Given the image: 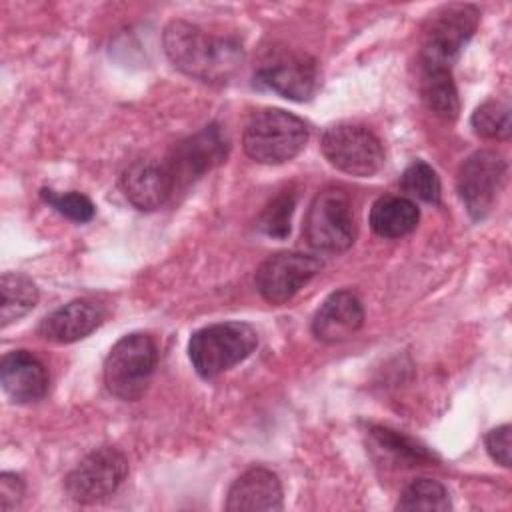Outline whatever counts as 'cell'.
<instances>
[{"instance_id":"obj_24","label":"cell","mask_w":512,"mask_h":512,"mask_svg":"<svg viewBox=\"0 0 512 512\" xmlns=\"http://www.w3.org/2000/svg\"><path fill=\"white\" fill-rule=\"evenodd\" d=\"M470 122L474 132L484 138L504 140L510 136V108L500 100H486L480 104Z\"/></svg>"},{"instance_id":"obj_22","label":"cell","mask_w":512,"mask_h":512,"mask_svg":"<svg viewBox=\"0 0 512 512\" xmlns=\"http://www.w3.org/2000/svg\"><path fill=\"white\" fill-rule=\"evenodd\" d=\"M398 510H436L446 512L452 508L448 490L432 480V478H418L406 486L398 504Z\"/></svg>"},{"instance_id":"obj_17","label":"cell","mask_w":512,"mask_h":512,"mask_svg":"<svg viewBox=\"0 0 512 512\" xmlns=\"http://www.w3.org/2000/svg\"><path fill=\"white\" fill-rule=\"evenodd\" d=\"M102 322V310L86 300H72L52 314H48L40 322V336L58 342V344H70L76 340L86 338L92 334Z\"/></svg>"},{"instance_id":"obj_14","label":"cell","mask_w":512,"mask_h":512,"mask_svg":"<svg viewBox=\"0 0 512 512\" xmlns=\"http://www.w3.org/2000/svg\"><path fill=\"white\" fill-rule=\"evenodd\" d=\"M364 324L360 298L350 290L332 292L312 318V334L320 342L336 344L354 336Z\"/></svg>"},{"instance_id":"obj_21","label":"cell","mask_w":512,"mask_h":512,"mask_svg":"<svg viewBox=\"0 0 512 512\" xmlns=\"http://www.w3.org/2000/svg\"><path fill=\"white\" fill-rule=\"evenodd\" d=\"M370 436L376 442V446L382 448L386 454H390L396 462L414 466V464H424L434 460V454L426 446L418 444L416 440H412L402 432L374 426L370 428Z\"/></svg>"},{"instance_id":"obj_25","label":"cell","mask_w":512,"mask_h":512,"mask_svg":"<svg viewBox=\"0 0 512 512\" xmlns=\"http://www.w3.org/2000/svg\"><path fill=\"white\" fill-rule=\"evenodd\" d=\"M296 198L292 192H282L272 198L258 218V228L272 238H286L290 234V220Z\"/></svg>"},{"instance_id":"obj_10","label":"cell","mask_w":512,"mask_h":512,"mask_svg":"<svg viewBox=\"0 0 512 512\" xmlns=\"http://www.w3.org/2000/svg\"><path fill=\"white\" fill-rule=\"evenodd\" d=\"M226 156L228 138L218 124L204 126L200 132L178 142L170 160L166 162L174 182V192L178 188H186L202 174L222 164Z\"/></svg>"},{"instance_id":"obj_9","label":"cell","mask_w":512,"mask_h":512,"mask_svg":"<svg viewBox=\"0 0 512 512\" xmlns=\"http://www.w3.org/2000/svg\"><path fill=\"white\" fill-rule=\"evenodd\" d=\"M506 178V160L496 150H476L470 154L456 176V188L466 212L474 220L490 214Z\"/></svg>"},{"instance_id":"obj_13","label":"cell","mask_w":512,"mask_h":512,"mask_svg":"<svg viewBox=\"0 0 512 512\" xmlns=\"http://www.w3.org/2000/svg\"><path fill=\"white\" fill-rule=\"evenodd\" d=\"M120 184L128 202L146 212L160 208L174 194V182L166 162L152 158L130 162L122 172Z\"/></svg>"},{"instance_id":"obj_4","label":"cell","mask_w":512,"mask_h":512,"mask_svg":"<svg viewBox=\"0 0 512 512\" xmlns=\"http://www.w3.org/2000/svg\"><path fill=\"white\" fill-rule=\"evenodd\" d=\"M158 346L150 334L132 332L122 336L104 360V384L120 400H138L156 370Z\"/></svg>"},{"instance_id":"obj_27","label":"cell","mask_w":512,"mask_h":512,"mask_svg":"<svg viewBox=\"0 0 512 512\" xmlns=\"http://www.w3.org/2000/svg\"><path fill=\"white\" fill-rule=\"evenodd\" d=\"M486 448L492 460L504 468L510 466V426L502 424L488 432Z\"/></svg>"},{"instance_id":"obj_19","label":"cell","mask_w":512,"mask_h":512,"mask_svg":"<svg viewBox=\"0 0 512 512\" xmlns=\"http://www.w3.org/2000/svg\"><path fill=\"white\" fill-rule=\"evenodd\" d=\"M0 320L8 326L26 316L38 302L36 284L18 272H4L0 278Z\"/></svg>"},{"instance_id":"obj_18","label":"cell","mask_w":512,"mask_h":512,"mask_svg":"<svg viewBox=\"0 0 512 512\" xmlns=\"http://www.w3.org/2000/svg\"><path fill=\"white\" fill-rule=\"evenodd\" d=\"M420 218L418 206L404 196H382L370 208V228L380 238H400L410 234Z\"/></svg>"},{"instance_id":"obj_12","label":"cell","mask_w":512,"mask_h":512,"mask_svg":"<svg viewBox=\"0 0 512 512\" xmlns=\"http://www.w3.org/2000/svg\"><path fill=\"white\" fill-rule=\"evenodd\" d=\"M254 82L284 98L304 102L316 90V62L306 54H284L262 64L254 74Z\"/></svg>"},{"instance_id":"obj_20","label":"cell","mask_w":512,"mask_h":512,"mask_svg":"<svg viewBox=\"0 0 512 512\" xmlns=\"http://www.w3.org/2000/svg\"><path fill=\"white\" fill-rule=\"evenodd\" d=\"M422 98L426 106L446 118L454 120L460 112V100H458V90L452 80V72H422Z\"/></svg>"},{"instance_id":"obj_26","label":"cell","mask_w":512,"mask_h":512,"mask_svg":"<svg viewBox=\"0 0 512 512\" xmlns=\"http://www.w3.org/2000/svg\"><path fill=\"white\" fill-rule=\"evenodd\" d=\"M40 196L46 204H50L58 214L66 216L72 222H88L94 218V204L88 196L80 192H54L48 188L40 190Z\"/></svg>"},{"instance_id":"obj_15","label":"cell","mask_w":512,"mask_h":512,"mask_svg":"<svg viewBox=\"0 0 512 512\" xmlns=\"http://www.w3.org/2000/svg\"><path fill=\"white\" fill-rule=\"evenodd\" d=\"M0 384L16 404H32L48 392V372L44 364L26 350H12L0 362Z\"/></svg>"},{"instance_id":"obj_5","label":"cell","mask_w":512,"mask_h":512,"mask_svg":"<svg viewBox=\"0 0 512 512\" xmlns=\"http://www.w3.org/2000/svg\"><path fill=\"white\" fill-rule=\"evenodd\" d=\"M302 234L318 252L338 254L348 250L356 238L352 200L340 186L322 188L310 202Z\"/></svg>"},{"instance_id":"obj_7","label":"cell","mask_w":512,"mask_h":512,"mask_svg":"<svg viewBox=\"0 0 512 512\" xmlns=\"http://www.w3.org/2000/svg\"><path fill=\"white\" fill-rule=\"evenodd\" d=\"M320 148L324 158L350 176H372L384 164V148L378 136L360 124H334L324 130Z\"/></svg>"},{"instance_id":"obj_6","label":"cell","mask_w":512,"mask_h":512,"mask_svg":"<svg viewBox=\"0 0 512 512\" xmlns=\"http://www.w3.org/2000/svg\"><path fill=\"white\" fill-rule=\"evenodd\" d=\"M480 22V12L472 4H450L434 14L424 32L420 48L422 72H450L466 42Z\"/></svg>"},{"instance_id":"obj_16","label":"cell","mask_w":512,"mask_h":512,"mask_svg":"<svg viewBox=\"0 0 512 512\" xmlns=\"http://www.w3.org/2000/svg\"><path fill=\"white\" fill-rule=\"evenodd\" d=\"M226 510L230 512L282 510L280 478L264 466L248 468L230 486L228 498H226Z\"/></svg>"},{"instance_id":"obj_2","label":"cell","mask_w":512,"mask_h":512,"mask_svg":"<svg viewBox=\"0 0 512 512\" xmlns=\"http://www.w3.org/2000/svg\"><path fill=\"white\" fill-rule=\"evenodd\" d=\"M306 142L308 124L282 108L254 112L242 134L244 152L260 164L288 162L302 152Z\"/></svg>"},{"instance_id":"obj_8","label":"cell","mask_w":512,"mask_h":512,"mask_svg":"<svg viewBox=\"0 0 512 512\" xmlns=\"http://www.w3.org/2000/svg\"><path fill=\"white\" fill-rule=\"evenodd\" d=\"M128 476L126 456L112 446L92 450L66 476L68 496L78 504H96L112 496Z\"/></svg>"},{"instance_id":"obj_3","label":"cell","mask_w":512,"mask_h":512,"mask_svg":"<svg viewBox=\"0 0 512 512\" xmlns=\"http://www.w3.org/2000/svg\"><path fill=\"white\" fill-rule=\"evenodd\" d=\"M256 346L258 334L250 324L218 322L190 336L188 356L198 376L210 380L246 360Z\"/></svg>"},{"instance_id":"obj_11","label":"cell","mask_w":512,"mask_h":512,"mask_svg":"<svg viewBox=\"0 0 512 512\" xmlns=\"http://www.w3.org/2000/svg\"><path fill=\"white\" fill-rule=\"evenodd\" d=\"M322 268V262L302 252H278L266 258L256 270L254 284L270 304H286Z\"/></svg>"},{"instance_id":"obj_28","label":"cell","mask_w":512,"mask_h":512,"mask_svg":"<svg viewBox=\"0 0 512 512\" xmlns=\"http://www.w3.org/2000/svg\"><path fill=\"white\" fill-rule=\"evenodd\" d=\"M24 498V482L20 476L12 472H2L0 474V510L8 512L20 506Z\"/></svg>"},{"instance_id":"obj_1","label":"cell","mask_w":512,"mask_h":512,"mask_svg":"<svg viewBox=\"0 0 512 512\" xmlns=\"http://www.w3.org/2000/svg\"><path fill=\"white\" fill-rule=\"evenodd\" d=\"M162 44L180 72L208 84L230 80L244 62V50L236 38L212 36L186 20H172L164 28Z\"/></svg>"},{"instance_id":"obj_23","label":"cell","mask_w":512,"mask_h":512,"mask_svg":"<svg viewBox=\"0 0 512 512\" xmlns=\"http://www.w3.org/2000/svg\"><path fill=\"white\" fill-rule=\"evenodd\" d=\"M400 186L404 192H408L410 196L428 202V204H438L440 202V178L434 172V168L422 160L412 162L404 174L400 176Z\"/></svg>"}]
</instances>
